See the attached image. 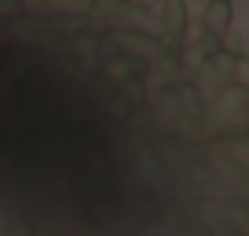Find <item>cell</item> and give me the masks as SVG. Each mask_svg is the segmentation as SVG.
<instances>
[{
  "mask_svg": "<svg viewBox=\"0 0 249 236\" xmlns=\"http://www.w3.org/2000/svg\"><path fill=\"white\" fill-rule=\"evenodd\" d=\"M44 3L51 6V10H60V13H79V16H85V13H91L98 6V0H44Z\"/></svg>",
  "mask_w": 249,
  "mask_h": 236,
  "instance_id": "3",
  "label": "cell"
},
{
  "mask_svg": "<svg viewBox=\"0 0 249 236\" xmlns=\"http://www.w3.org/2000/svg\"><path fill=\"white\" fill-rule=\"evenodd\" d=\"M136 3H139V6H145V10H152V6H158L161 0H136Z\"/></svg>",
  "mask_w": 249,
  "mask_h": 236,
  "instance_id": "4",
  "label": "cell"
},
{
  "mask_svg": "<svg viewBox=\"0 0 249 236\" xmlns=\"http://www.w3.org/2000/svg\"><path fill=\"white\" fill-rule=\"evenodd\" d=\"M164 3V48L177 51L186 35V0H161Z\"/></svg>",
  "mask_w": 249,
  "mask_h": 236,
  "instance_id": "2",
  "label": "cell"
},
{
  "mask_svg": "<svg viewBox=\"0 0 249 236\" xmlns=\"http://www.w3.org/2000/svg\"><path fill=\"white\" fill-rule=\"evenodd\" d=\"M233 22V3L231 0H205V13H202V25L205 35H214L224 41Z\"/></svg>",
  "mask_w": 249,
  "mask_h": 236,
  "instance_id": "1",
  "label": "cell"
}]
</instances>
